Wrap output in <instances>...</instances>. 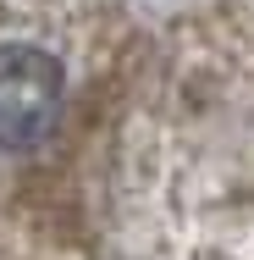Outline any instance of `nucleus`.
<instances>
[{"instance_id": "nucleus-1", "label": "nucleus", "mask_w": 254, "mask_h": 260, "mask_svg": "<svg viewBox=\"0 0 254 260\" xmlns=\"http://www.w3.org/2000/svg\"><path fill=\"white\" fill-rule=\"evenodd\" d=\"M66 111V67L45 45H0V150H33Z\"/></svg>"}]
</instances>
